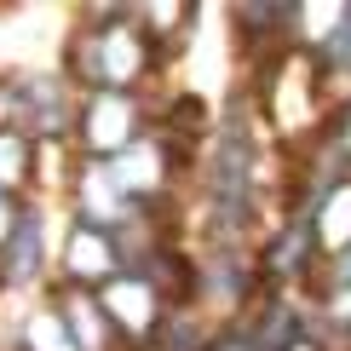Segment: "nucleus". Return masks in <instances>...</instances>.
Returning a JSON list of instances; mask_svg holds the SVG:
<instances>
[{"instance_id": "nucleus-15", "label": "nucleus", "mask_w": 351, "mask_h": 351, "mask_svg": "<svg viewBox=\"0 0 351 351\" xmlns=\"http://www.w3.org/2000/svg\"><path fill=\"white\" fill-rule=\"evenodd\" d=\"M0 294H6V282H0Z\"/></svg>"}, {"instance_id": "nucleus-6", "label": "nucleus", "mask_w": 351, "mask_h": 351, "mask_svg": "<svg viewBox=\"0 0 351 351\" xmlns=\"http://www.w3.org/2000/svg\"><path fill=\"white\" fill-rule=\"evenodd\" d=\"M64 208H69V219L98 225V230H121L127 219L138 213L133 202H127V190L115 184L110 162H81V156L64 162Z\"/></svg>"}, {"instance_id": "nucleus-2", "label": "nucleus", "mask_w": 351, "mask_h": 351, "mask_svg": "<svg viewBox=\"0 0 351 351\" xmlns=\"http://www.w3.org/2000/svg\"><path fill=\"white\" fill-rule=\"evenodd\" d=\"M150 98L156 93H81L75 110V138H69V156L81 162H115L121 150L150 133Z\"/></svg>"}, {"instance_id": "nucleus-8", "label": "nucleus", "mask_w": 351, "mask_h": 351, "mask_svg": "<svg viewBox=\"0 0 351 351\" xmlns=\"http://www.w3.org/2000/svg\"><path fill=\"white\" fill-rule=\"evenodd\" d=\"M225 18H230V40H237V52L254 64V58H265V52H276V47L294 40L300 0H237Z\"/></svg>"}, {"instance_id": "nucleus-14", "label": "nucleus", "mask_w": 351, "mask_h": 351, "mask_svg": "<svg viewBox=\"0 0 351 351\" xmlns=\"http://www.w3.org/2000/svg\"><path fill=\"white\" fill-rule=\"evenodd\" d=\"M340 351H351V334H346V340H340Z\"/></svg>"}, {"instance_id": "nucleus-7", "label": "nucleus", "mask_w": 351, "mask_h": 351, "mask_svg": "<svg viewBox=\"0 0 351 351\" xmlns=\"http://www.w3.org/2000/svg\"><path fill=\"white\" fill-rule=\"evenodd\" d=\"M0 282L6 294H23V288H47L52 282V242H47V202L29 196L18 225H12L6 247H0Z\"/></svg>"}, {"instance_id": "nucleus-13", "label": "nucleus", "mask_w": 351, "mask_h": 351, "mask_svg": "<svg viewBox=\"0 0 351 351\" xmlns=\"http://www.w3.org/2000/svg\"><path fill=\"white\" fill-rule=\"evenodd\" d=\"M23 202H29V196H6V190H0V247H6V237H12V225H18Z\"/></svg>"}, {"instance_id": "nucleus-12", "label": "nucleus", "mask_w": 351, "mask_h": 351, "mask_svg": "<svg viewBox=\"0 0 351 351\" xmlns=\"http://www.w3.org/2000/svg\"><path fill=\"white\" fill-rule=\"evenodd\" d=\"M12 346H18V351H75V346H69V334L58 328V317L47 311V305H35V311L18 323V340H12Z\"/></svg>"}, {"instance_id": "nucleus-16", "label": "nucleus", "mask_w": 351, "mask_h": 351, "mask_svg": "<svg viewBox=\"0 0 351 351\" xmlns=\"http://www.w3.org/2000/svg\"><path fill=\"white\" fill-rule=\"evenodd\" d=\"M12 351H18V346H12Z\"/></svg>"}, {"instance_id": "nucleus-9", "label": "nucleus", "mask_w": 351, "mask_h": 351, "mask_svg": "<svg viewBox=\"0 0 351 351\" xmlns=\"http://www.w3.org/2000/svg\"><path fill=\"white\" fill-rule=\"evenodd\" d=\"M311 237H317V254H323V259H334V254L351 247V179H340L311 208Z\"/></svg>"}, {"instance_id": "nucleus-1", "label": "nucleus", "mask_w": 351, "mask_h": 351, "mask_svg": "<svg viewBox=\"0 0 351 351\" xmlns=\"http://www.w3.org/2000/svg\"><path fill=\"white\" fill-rule=\"evenodd\" d=\"M58 69L75 81V93H156V81L173 69V58L156 47L133 18V0L81 6L64 35Z\"/></svg>"}, {"instance_id": "nucleus-11", "label": "nucleus", "mask_w": 351, "mask_h": 351, "mask_svg": "<svg viewBox=\"0 0 351 351\" xmlns=\"http://www.w3.org/2000/svg\"><path fill=\"white\" fill-rule=\"evenodd\" d=\"M305 150H317V156H323L334 179H351V93L328 104L323 127H317V138L305 144Z\"/></svg>"}, {"instance_id": "nucleus-3", "label": "nucleus", "mask_w": 351, "mask_h": 351, "mask_svg": "<svg viewBox=\"0 0 351 351\" xmlns=\"http://www.w3.org/2000/svg\"><path fill=\"white\" fill-rule=\"evenodd\" d=\"M75 110H81V93L64 69H18L12 75V127L29 133L40 150H69L75 138Z\"/></svg>"}, {"instance_id": "nucleus-5", "label": "nucleus", "mask_w": 351, "mask_h": 351, "mask_svg": "<svg viewBox=\"0 0 351 351\" xmlns=\"http://www.w3.org/2000/svg\"><path fill=\"white\" fill-rule=\"evenodd\" d=\"M98 305H104V317L115 323V334H121L127 351H150L156 334H162V323H167V311H173V305L156 294L138 271L110 276V282L98 288Z\"/></svg>"}, {"instance_id": "nucleus-4", "label": "nucleus", "mask_w": 351, "mask_h": 351, "mask_svg": "<svg viewBox=\"0 0 351 351\" xmlns=\"http://www.w3.org/2000/svg\"><path fill=\"white\" fill-rule=\"evenodd\" d=\"M121 247H115V230H98V225H81L69 219L64 225V242L52 247V282L64 288H104L110 276H121Z\"/></svg>"}, {"instance_id": "nucleus-10", "label": "nucleus", "mask_w": 351, "mask_h": 351, "mask_svg": "<svg viewBox=\"0 0 351 351\" xmlns=\"http://www.w3.org/2000/svg\"><path fill=\"white\" fill-rule=\"evenodd\" d=\"M40 179V144L18 133V127H0V190L6 196H29V184Z\"/></svg>"}]
</instances>
